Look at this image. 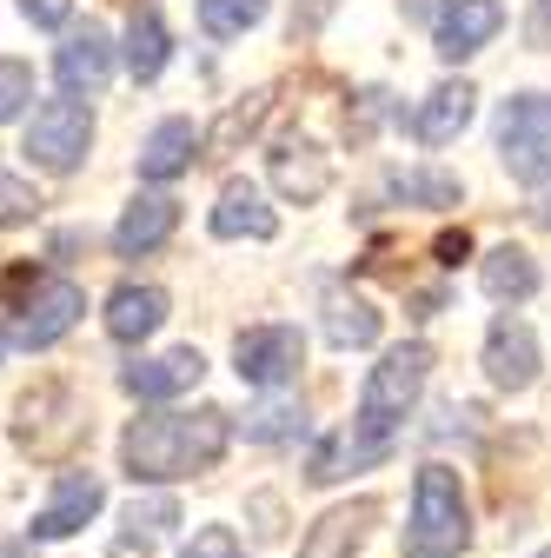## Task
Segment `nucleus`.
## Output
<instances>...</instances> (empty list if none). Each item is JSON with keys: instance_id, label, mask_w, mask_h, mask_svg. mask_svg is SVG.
Instances as JSON below:
<instances>
[{"instance_id": "18", "label": "nucleus", "mask_w": 551, "mask_h": 558, "mask_svg": "<svg viewBox=\"0 0 551 558\" xmlns=\"http://www.w3.org/2000/svg\"><path fill=\"white\" fill-rule=\"evenodd\" d=\"M272 186H280L293 206H313L332 186V160L313 147V140H280V147H272Z\"/></svg>"}, {"instance_id": "3", "label": "nucleus", "mask_w": 551, "mask_h": 558, "mask_svg": "<svg viewBox=\"0 0 551 558\" xmlns=\"http://www.w3.org/2000/svg\"><path fill=\"white\" fill-rule=\"evenodd\" d=\"M472 538L465 485L452 465H419L412 478V525H405V558H458Z\"/></svg>"}, {"instance_id": "10", "label": "nucleus", "mask_w": 551, "mask_h": 558, "mask_svg": "<svg viewBox=\"0 0 551 558\" xmlns=\"http://www.w3.org/2000/svg\"><path fill=\"white\" fill-rule=\"evenodd\" d=\"M486 379L499 392H525L538 379V332L525 319H512V313L492 319V332H486Z\"/></svg>"}, {"instance_id": "1", "label": "nucleus", "mask_w": 551, "mask_h": 558, "mask_svg": "<svg viewBox=\"0 0 551 558\" xmlns=\"http://www.w3.org/2000/svg\"><path fill=\"white\" fill-rule=\"evenodd\" d=\"M233 426L220 405H199V412H140L133 426L120 433V465L133 485H173L193 472H213L226 452Z\"/></svg>"}, {"instance_id": "27", "label": "nucleus", "mask_w": 551, "mask_h": 558, "mask_svg": "<svg viewBox=\"0 0 551 558\" xmlns=\"http://www.w3.org/2000/svg\"><path fill=\"white\" fill-rule=\"evenodd\" d=\"M392 199H405V206H458V180L452 173H392Z\"/></svg>"}, {"instance_id": "31", "label": "nucleus", "mask_w": 551, "mask_h": 558, "mask_svg": "<svg viewBox=\"0 0 551 558\" xmlns=\"http://www.w3.org/2000/svg\"><path fill=\"white\" fill-rule=\"evenodd\" d=\"M180 558H246V551H240L233 525H199V532H193V545H186Z\"/></svg>"}, {"instance_id": "7", "label": "nucleus", "mask_w": 551, "mask_h": 558, "mask_svg": "<svg viewBox=\"0 0 551 558\" xmlns=\"http://www.w3.org/2000/svg\"><path fill=\"white\" fill-rule=\"evenodd\" d=\"M87 313V293L74 287L66 272H40L34 293L14 306V345H27V353H40V345H53L60 332H74Z\"/></svg>"}, {"instance_id": "21", "label": "nucleus", "mask_w": 551, "mask_h": 558, "mask_svg": "<svg viewBox=\"0 0 551 558\" xmlns=\"http://www.w3.org/2000/svg\"><path fill=\"white\" fill-rule=\"evenodd\" d=\"M167 60H173V34H167L160 8H133V21H126V74L147 87V81L167 74Z\"/></svg>"}, {"instance_id": "33", "label": "nucleus", "mask_w": 551, "mask_h": 558, "mask_svg": "<svg viewBox=\"0 0 551 558\" xmlns=\"http://www.w3.org/2000/svg\"><path fill=\"white\" fill-rule=\"evenodd\" d=\"M253 519H259V525H253L259 538H280V499H266V493H259V499H253Z\"/></svg>"}, {"instance_id": "13", "label": "nucleus", "mask_w": 551, "mask_h": 558, "mask_svg": "<svg viewBox=\"0 0 551 558\" xmlns=\"http://www.w3.org/2000/svg\"><path fill=\"white\" fill-rule=\"evenodd\" d=\"M372 519H379V499H353V506L319 512V519L306 525V538H299V558H353V551L366 545Z\"/></svg>"}, {"instance_id": "17", "label": "nucleus", "mask_w": 551, "mask_h": 558, "mask_svg": "<svg viewBox=\"0 0 551 558\" xmlns=\"http://www.w3.org/2000/svg\"><path fill=\"white\" fill-rule=\"evenodd\" d=\"M213 233L220 240H272L280 233V214L266 206V193L253 180H226L213 199Z\"/></svg>"}, {"instance_id": "30", "label": "nucleus", "mask_w": 551, "mask_h": 558, "mask_svg": "<svg viewBox=\"0 0 551 558\" xmlns=\"http://www.w3.org/2000/svg\"><path fill=\"white\" fill-rule=\"evenodd\" d=\"M126 525H133V532H147V538H160V532H173V525H180V506H173L167 493L133 499V506H126Z\"/></svg>"}, {"instance_id": "5", "label": "nucleus", "mask_w": 551, "mask_h": 558, "mask_svg": "<svg viewBox=\"0 0 551 558\" xmlns=\"http://www.w3.org/2000/svg\"><path fill=\"white\" fill-rule=\"evenodd\" d=\"M499 160L525 186L551 180V100L544 94H512L499 107Z\"/></svg>"}, {"instance_id": "28", "label": "nucleus", "mask_w": 551, "mask_h": 558, "mask_svg": "<svg viewBox=\"0 0 551 558\" xmlns=\"http://www.w3.org/2000/svg\"><path fill=\"white\" fill-rule=\"evenodd\" d=\"M27 107H34V66L14 60V53H0V126L21 120Z\"/></svg>"}, {"instance_id": "4", "label": "nucleus", "mask_w": 551, "mask_h": 558, "mask_svg": "<svg viewBox=\"0 0 551 558\" xmlns=\"http://www.w3.org/2000/svg\"><path fill=\"white\" fill-rule=\"evenodd\" d=\"M87 439V405L66 392V386H34L14 405V446L34 459H66Z\"/></svg>"}, {"instance_id": "19", "label": "nucleus", "mask_w": 551, "mask_h": 558, "mask_svg": "<svg viewBox=\"0 0 551 558\" xmlns=\"http://www.w3.org/2000/svg\"><path fill=\"white\" fill-rule=\"evenodd\" d=\"M472 113H478L472 81H445V87H432V94H426V107H419V113H412V133H419L426 147H452V140L472 126Z\"/></svg>"}, {"instance_id": "20", "label": "nucleus", "mask_w": 551, "mask_h": 558, "mask_svg": "<svg viewBox=\"0 0 551 558\" xmlns=\"http://www.w3.org/2000/svg\"><path fill=\"white\" fill-rule=\"evenodd\" d=\"M478 287H486L499 306H525L538 293V259L525 246H492L486 259H478Z\"/></svg>"}, {"instance_id": "11", "label": "nucleus", "mask_w": 551, "mask_h": 558, "mask_svg": "<svg viewBox=\"0 0 551 558\" xmlns=\"http://www.w3.org/2000/svg\"><path fill=\"white\" fill-rule=\"evenodd\" d=\"M53 74H60V87H66V100H81V94H100L107 87V74H113V40H107V27H81V34H66L60 40V53H53Z\"/></svg>"}, {"instance_id": "2", "label": "nucleus", "mask_w": 551, "mask_h": 558, "mask_svg": "<svg viewBox=\"0 0 551 558\" xmlns=\"http://www.w3.org/2000/svg\"><path fill=\"white\" fill-rule=\"evenodd\" d=\"M426 379H432V345H426V339L392 345V353L366 373V392H359V412H353V433H359L366 446L392 452V433L405 426V412L419 405Z\"/></svg>"}, {"instance_id": "35", "label": "nucleus", "mask_w": 551, "mask_h": 558, "mask_svg": "<svg viewBox=\"0 0 551 558\" xmlns=\"http://www.w3.org/2000/svg\"><path fill=\"white\" fill-rule=\"evenodd\" d=\"M465 253H472V233H465V227H458V233H439V266H458Z\"/></svg>"}, {"instance_id": "32", "label": "nucleus", "mask_w": 551, "mask_h": 558, "mask_svg": "<svg viewBox=\"0 0 551 558\" xmlns=\"http://www.w3.org/2000/svg\"><path fill=\"white\" fill-rule=\"evenodd\" d=\"M21 14L34 27H66V21H74V0H21Z\"/></svg>"}, {"instance_id": "8", "label": "nucleus", "mask_w": 551, "mask_h": 558, "mask_svg": "<svg viewBox=\"0 0 551 558\" xmlns=\"http://www.w3.org/2000/svg\"><path fill=\"white\" fill-rule=\"evenodd\" d=\"M94 147V113L81 100H40L34 107V126H27V154L34 167L47 173H74Z\"/></svg>"}, {"instance_id": "38", "label": "nucleus", "mask_w": 551, "mask_h": 558, "mask_svg": "<svg viewBox=\"0 0 551 558\" xmlns=\"http://www.w3.org/2000/svg\"><path fill=\"white\" fill-rule=\"evenodd\" d=\"M0 558H27V545H8V551H0Z\"/></svg>"}, {"instance_id": "36", "label": "nucleus", "mask_w": 551, "mask_h": 558, "mask_svg": "<svg viewBox=\"0 0 551 558\" xmlns=\"http://www.w3.org/2000/svg\"><path fill=\"white\" fill-rule=\"evenodd\" d=\"M445 8H452V0H405L412 21H445Z\"/></svg>"}, {"instance_id": "34", "label": "nucleus", "mask_w": 551, "mask_h": 558, "mask_svg": "<svg viewBox=\"0 0 551 558\" xmlns=\"http://www.w3.org/2000/svg\"><path fill=\"white\" fill-rule=\"evenodd\" d=\"M113 558H154V538H147V532H133V525H126V532L113 538Z\"/></svg>"}, {"instance_id": "23", "label": "nucleus", "mask_w": 551, "mask_h": 558, "mask_svg": "<svg viewBox=\"0 0 551 558\" xmlns=\"http://www.w3.org/2000/svg\"><path fill=\"white\" fill-rule=\"evenodd\" d=\"M326 339L339 353H359V345L379 339V306L359 293H326Z\"/></svg>"}, {"instance_id": "39", "label": "nucleus", "mask_w": 551, "mask_h": 558, "mask_svg": "<svg viewBox=\"0 0 551 558\" xmlns=\"http://www.w3.org/2000/svg\"><path fill=\"white\" fill-rule=\"evenodd\" d=\"M538 558H551V545H544V551H538Z\"/></svg>"}, {"instance_id": "12", "label": "nucleus", "mask_w": 551, "mask_h": 558, "mask_svg": "<svg viewBox=\"0 0 551 558\" xmlns=\"http://www.w3.org/2000/svg\"><path fill=\"white\" fill-rule=\"evenodd\" d=\"M206 379V360H199V345H173V353H154V360H133L120 373V386L133 399H180Z\"/></svg>"}, {"instance_id": "22", "label": "nucleus", "mask_w": 551, "mask_h": 558, "mask_svg": "<svg viewBox=\"0 0 551 558\" xmlns=\"http://www.w3.org/2000/svg\"><path fill=\"white\" fill-rule=\"evenodd\" d=\"M160 326H167V293H160V287H120V293L107 300V332H113L120 345L154 339Z\"/></svg>"}, {"instance_id": "15", "label": "nucleus", "mask_w": 551, "mask_h": 558, "mask_svg": "<svg viewBox=\"0 0 551 558\" xmlns=\"http://www.w3.org/2000/svg\"><path fill=\"white\" fill-rule=\"evenodd\" d=\"M173 227H180V199H173V193H140V199H133L126 214H120L113 246H120V259H140V253L167 246Z\"/></svg>"}, {"instance_id": "14", "label": "nucleus", "mask_w": 551, "mask_h": 558, "mask_svg": "<svg viewBox=\"0 0 551 558\" xmlns=\"http://www.w3.org/2000/svg\"><path fill=\"white\" fill-rule=\"evenodd\" d=\"M499 27H505V8L499 0H452L445 8V21H439V60H472L478 47H492L499 40Z\"/></svg>"}, {"instance_id": "29", "label": "nucleus", "mask_w": 551, "mask_h": 558, "mask_svg": "<svg viewBox=\"0 0 551 558\" xmlns=\"http://www.w3.org/2000/svg\"><path fill=\"white\" fill-rule=\"evenodd\" d=\"M40 214V193H34V180H21V173H0V227H27Z\"/></svg>"}, {"instance_id": "9", "label": "nucleus", "mask_w": 551, "mask_h": 558, "mask_svg": "<svg viewBox=\"0 0 551 558\" xmlns=\"http://www.w3.org/2000/svg\"><path fill=\"white\" fill-rule=\"evenodd\" d=\"M107 506V485L94 478V472H60L53 478V499L34 512V525H27V545H40V538H74L94 512Z\"/></svg>"}, {"instance_id": "16", "label": "nucleus", "mask_w": 551, "mask_h": 558, "mask_svg": "<svg viewBox=\"0 0 551 558\" xmlns=\"http://www.w3.org/2000/svg\"><path fill=\"white\" fill-rule=\"evenodd\" d=\"M199 147H206V133L186 120V113H173V120H160L154 133H147V147H140V180H154V186H167V180H180L193 160H199Z\"/></svg>"}, {"instance_id": "24", "label": "nucleus", "mask_w": 551, "mask_h": 558, "mask_svg": "<svg viewBox=\"0 0 551 558\" xmlns=\"http://www.w3.org/2000/svg\"><path fill=\"white\" fill-rule=\"evenodd\" d=\"M240 433H246L253 446H280V439H299V433H306V412H299L293 399H259V405L240 418Z\"/></svg>"}, {"instance_id": "26", "label": "nucleus", "mask_w": 551, "mask_h": 558, "mask_svg": "<svg viewBox=\"0 0 551 558\" xmlns=\"http://www.w3.org/2000/svg\"><path fill=\"white\" fill-rule=\"evenodd\" d=\"M266 107H272V94H246L240 107H226V120H220L213 133H206V147H213V154H233L240 140H246V133L266 120Z\"/></svg>"}, {"instance_id": "37", "label": "nucleus", "mask_w": 551, "mask_h": 558, "mask_svg": "<svg viewBox=\"0 0 551 558\" xmlns=\"http://www.w3.org/2000/svg\"><path fill=\"white\" fill-rule=\"evenodd\" d=\"M531 214H538V227H544V233H551V193H544V199H538V206H531Z\"/></svg>"}, {"instance_id": "6", "label": "nucleus", "mask_w": 551, "mask_h": 558, "mask_svg": "<svg viewBox=\"0 0 551 558\" xmlns=\"http://www.w3.org/2000/svg\"><path fill=\"white\" fill-rule=\"evenodd\" d=\"M299 366H306V332H299V326H246V332L233 339V373H240L246 386H259V392L293 386Z\"/></svg>"}, {"instance_id": "25", "label": "nucleus", "mask_w": 551, "mask_h": 558, "mask_svg": "<svg viewBox=\"0 0 551 558\" xmlns=\"http://www.w3.org/2000/svg\"><path fill=\"white\" fill-rule=\"evenodd\" d=\"M272 0H199V27L213 34V40H240L266 21Z\"/></svg>"}]
</instances>
